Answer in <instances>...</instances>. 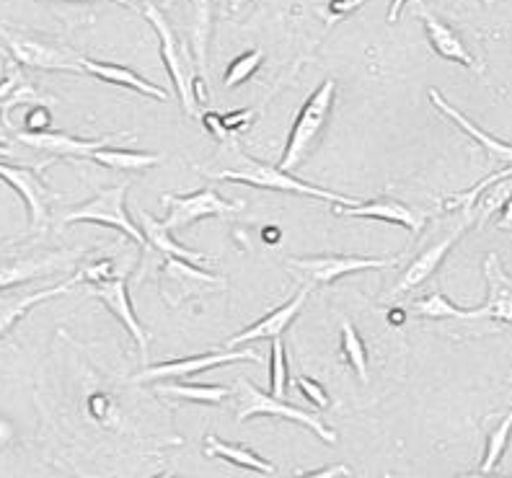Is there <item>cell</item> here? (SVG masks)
I'll use <instances>...</instances> for the list:
<instances>
[{
  "instance_id": "9a60e30c",
  "label": "cell",
  "mask_w": 512,
  "mask_h": 478,
  "mask_svg": "<svg viewBox=\"0 0 512 478\" xmlns=\"http://www.w3.org/2000/svg\"><path fill=\"white\" fill-rule=\"evenodd\" d=\"M13 137L26 148L50 153L55 158H91L96 150L107 148L114 137H99V140H81V137L65 135V132H13Z\"/></svg>"
},
{
  "instance_id": "ffe728a7",
  "label": "cell",
  "mask_w": 512,
  "mask_h": 478,
  "mask_svg": "<svg viewBox=\"0 0 512 478\" xmlns=\"http://www.w3.org/2000/svg\"><path fill=\"white\" fill-rule=\"evenodd\" d=\"M427 96H430L432 106H435V109H438V112L443 114V117H448L450 122H453V125L461 127V130L466 132V135H469L471 140H476V143H479L481 148L487 150V156L492 158V161L502 163V166H505V168H512V143H505V140H497V137H492V135H489V132L481 130V127L476 125V122H471V119L466 117V114L458 112L456 106L448 104V101L443 99V94H440L438 88H430V91H427Z\"/></svg>"
},
{
  "instance_id": "f6af8a7d",
  "label": "cell",
  "mask_w": 512,
  "mask_h": 478,
  "mask_svg": "<svg viewBox=\"0 0 512 478\" xmlns=\"http://www.w3.org/2000/svg\"><path fill=\"white\" fill-rule=\"evenodd\" d=\"M0 57H8V52L3 50V47H0Z\"/></svg>"
},
{
  "instance_id": "60d3db41",
  "label": "cell",
  "mask_w": 512,
  "mask_h": 478,
  "mask_svg": "<svg viewBox=\"0 0 512 478\" xmlns=\"http://www.w3.org/2000/svg\"><path fill=\"white\" fill-rule=\"evenodd\" d=\"M153 478H176L174 473H169V471H163V473H158V476H153Z\"/></svg>"
},
{
  "instance_id": "4dcf8cb0",
  "label": "cell",
  "mask_w": 512,
  "mask_h": 478,
  "mask_svg": "<svg viewBox=\"0 0 512 478\" xmlns=\"http://www.w3.org/2000/svg\"><path fill=\"white\" fill-rule=\"evenodd\" d=\"M269 393L275 398H285L288 393V357L282 339H272V354H269Z\"/></svg>"
},
{
  "instance_id": "8fae6325",
  "label": "cell",
  "mask_w": 512,
  "mask_h": 478,
  "mask_svg": "<svg viewBox=\"0 0 512 478\" xmlns=\"http://www.w3.org/2000/svg\"><path fill=\"white\" fill-rule=\"evenodd\" d=\"M399 259H368V256H303V259H295L290 256L288 267L298 269L311 280V285H329V282L339 280V277H347V274L355 272H368V269H383L396 264Z\"/></svg>"
},
{
  "instance_id": "7a4b0ae2",
  "label": "cell",
  "mask_w": 512,
  "mask_h": 478,
  "mask_svg": "<svg viewBox=\"0 0 512 478\" xmlns=\"http://www.w3.org/2000/svg\"><path fill=\"white\" fill-rule=\"evenodd\" d=\"M337 99V81L334 78H326L303 106H300L298 117H295L293 127H290L288 145H285V153L280 158V166L285 174L295 171L300 163L311 156L313 145L319 143L321 132H324L326 122H329L331 106Z\"/></svg>"
},
{
  "instance_id": "5b68a950",
  "label": "cell",
  "mask_w": 512,
  "mask_h": 478,
  "mask_svg": "<svg viewBox=\"0 0 512 478\" xmlns=\"http://www.w3.org/2000/svg\"><path fill=\"white\" fill-rule=\"evenodd\" d=\"M75 261H78V251L47 249V246H26V249L6 246L0 249V292L39 280L44 274L63 272L73 267Z\"/></svg>"
},
{
  "instance_id": "52a82bcc",
  "label": "cell",
  "mask_w": 512,
  "mask_h": 478,
  "mask_svg": "<svg viewBox=\"0 0 512 478\" xmlns=\"http://www.w3.org/2000/svg\"><path fill=\"white\" fill-rule=\"evenodd\" d=\"M161 202L169 207V218L163 220L166 230H182L205 218H231L244 210V202H228L215 189H200L192 194H163Z\"/></svg>"
},
{
  "instance_id": "30bf717a",
  "label": "cell",
  "mask_w": 512,
  "mask_h": 478,
  "mask_svg": "<svg viewBox=\"0 0 512 478\" xmlns=\"http://www.w3.org/2000/svg\"><path fill=\"white\" fill-rule=\"evenodd\" d=\"M259 354L254 349H220V352L197 354V357H182V360H166L158 365L145 367L143 373L132 378V383H148V380H169V378H192L205 370H213L231 362H256Z\"/></svg>"
},
{
  "instance_id": "cb8c5ba5",
  "label": "cell",
  "mask_w": 512,
  "mask_h": 478,
  "mask_svg": "<svg viewBox=\"0 0 512 478\" xmlns=\"http://www.w3.org/2000/svg\"><path fill=\"white\" fill-rule=\"evenodd\" d=\"M205 455L207 458H220L225 463H233L238 468H246V471L264 473V476H272L277 471L275 463L264 460L262 455H256L254 450L244 445H233V442H223L220 437L207 435L205 437Z\"/></svg>"
},
{
  "instance_id": "603a6c76",
  "label": "cell",
  "mask_w": 512,
  "mask_h": 478,
  "mask_svg": "<svg viewBox=\"0 0 512 478\" xmlns=\"http://www.w3.org/2000/svg\"><path fill=\"white\" fill-rule=\"evenodd\" d=\"M213 6L215 0H189V37H192V57L197 73L207 75V50L213 37Z\"/></svg>"
},
{
  "instance_id": "4fadbf2b",
  "label": "cell",
  "mask_w": 512,
  "mask_h": 478,
  "mask_svg": "<svg viewBox=\"0 0 512 478\" xmlns=\"http://www.w3.org/2000/svg\"><path fill=\"white\" fill-rule=\"evenodd\" d=\"M91 292V298L101 300V303L107 305L109 311L114 313V318H119V323L130 331V336L138 344L140 354H143V360L148 357V344H150V334L145 331L143 323L138 321L135 316V308L130 303V292H127V282L125 277H117V280H107V282H96V285L88 287Z\"/></svg>"
},
{
  "instance_id": "bcb514c9",
  "label": "cell",
  "mask_w": 512,
  "mask_h": 478,
  "mask_svg": "<svg viewBox=\"0 0 512 478\" xmlns=\"http://www.w3.org/2000/svg\"><path fill=\"white\" fill-rule=\"evenodd\" d=\"M114 3H125V0H114Z\"/></svg>"
},
{
  "instance_id": "44dd1931",
  "label": "cell",
  "mask_w": 512,
  "mask_h": 478,
  "mask_svg": "<svg viewBox=\"0 0 512 478\" xmlns=\"http://www.w3.org/2000/svg\"><path fill=\"white\" fill-rule=\"evenodd\" d=\"M81 68H83V73L94 75V78H99V81L109 83V86L130 88V91H138V94L150 96V99L169 101V94H166V91H163L161 86L145 81L143 75H138V73H135V70L125 68V65L101 63V60H91V57H83Z\"/></svg>"
},
{
  "instance_id": "ba28073f",
  "label": "cell",
  "mask_w": 512,
  "mask_h": 478,
  "mask_svg": "<svg viewBox=\"0 0 512 478\" xmlns=\"http://www.w3.org/2000/svg\"><path fill=\"white\" fill-rule=\"evenodd\" d=\"M125 192L127 184H117L112 189H104V192L96 194L91 202L75 207V210L65 212L63 223H96V225H109V228L122 230L125 236H130L132 241L145 246V238L140 233V228L130 220L125 210Z\"/></svg>"
},
{
  "instance_id": "8d00e7d4",
  "label": "cell",
  "mask_w": 512,
  "mask_h": 478,
  "mask_svg": "<svg viewBox=\"0 0 512 478\" xmlns=\"http://www.w3.org/2000/svg\"><path fill=\"white\" fill-rule=\"evenodd\" d=\"M406 3H409V0H394V3H391V8H388V24H396V19H399V13L404 11Z\"/></svg>"
},
{
  "instance_id": "2e32d148",
  "label": "cell",
  "mask_w": 512,
  "mask_h": 478,
  "mask_svg": "<svg viewBox=\"0 0 512 478\" xmlns=\"http://www.w3.org/2000/svg\"><path fill=\"white\" fill-rule=\"evenodd\" d=\"M334 215H347V218H365V220H383V223L404 225L412 236H419L422 228L427 225L425 212L414 210V207L396 202V199H373V202H357L352 207H334Z\"/></svg>"
},
{
  "instance_id": "9c48e42d",
  "label": "cell",
  "mask_w": 512,
  "mask_h": 478,
  "mask_svg": "<svg viewBox=\"0 0 512 478\" xmlns=\"http://www.w3.org/2000/svg\"><path fill=\"white\" fill-rule=\"evenodd\" d=\"M469 228H474V215H471L469 210H461L458 212L456 225H453L448 233H443L438 241H432L425 251H419L417 259L404 269V274L399 277V282H396V287L391 290V295H404V292L414 290V287H419L422 282L430 280L432 274H435V269H438L440 264H443L445 256H448V251L456 246L458 238H461Z\"/></svg>"
},
{
  "instance_id": "7402d4cb",
  "label": "cell",
  "mask_w": 512,
  "mask_h": 478,
  "mask_svg": "<svg viewBox=\"0 0 512 478\" xmlns=\"http://www.w3.org/2000/svg\"><path fill=\"white\" fill-rule=\"evenodd\" d=\"M138 215H140V233H143L145 238V246L161 251V254L169 256V259L187 261V264H205L207 261L205 254L187 249V246H182V243H176L174 238H171V230L163 228V223H158L153 215H148V212L143 210H140Z\"/></svg>"
},
{
  "instance_id": "4316f807",
  "label": "cell",
  "mask_w": 512,
  "mask_h": 478,
  "mask_svg": "<svg viewBox=\"0 0 512 478\" xmlns=\"http://www.w3.org/2000/svg\"><path fill=\"white\" fill-rule=\"evenodd\" d=\"M158 396L182 398V401H194V404H223L231 396V388L225 385H187V383H163L156 388Z\"/></svg>"
},
{
  "instance_id": "5bb4252c",
  "label": "cell",
  "mask_w": 512,
  "mask_h": 478,
  "mask_svg": "<svg viewBox=\"0 0 512 478\" xmlns=\"http://www.w3.org/2000/svg\"><path fill=\"white\" fill-rule=\"evenodd\" d=\"M417 16L422 19L427 42H430V47L435 50V55H440L443 60H450V63H458L463 65V68L481 73V65L476 63V57L471 55L469 47L463 44V39L458 37L456 29L445 24L443 19H438V16H435V13L422 3V0L417 3Z\"/></svg>"
},
{
  "instance_id": "3957f363",
  "label": "cell",
  "mask_w": 512,
  "mask_h": 478,
  "mask_svg": "<svg viewBox=\"0 0 512 478\" xmlns=\"http://www.w3.org/2000/svg\"><path fill=\"white\" fill-rule=\"evenodd\" d=\"M0 39L6 42L8 57L21 68L50 70V73H83V57L57 39L19 32V29H8V26H0Z\"/></svg>"
},
{
  "instance_id": "e575fe53",
  "label": "cell",
  "mask_w": 512,
  "mask_h": 478,
  "mask_svg": "<svg viewBox=\"0 0 512 478\" xmlns=\"http://www.w3.org/2000/svg\"><path fill=\"white\" fill-rule=\"evenodd\" d=\"M21 83V73L16 68L11 70V73L6 75V78H3V81H0V106H3V101L8 99V96H11V91L16 86H19Z\"/></svg>"
},
{
  "instance_id": "6da1fadb",
  "label": "cell",
  "mask_w": 512,
  "mask_h": 478,
  "mask_svg": "<svg viewBox=\"0 0 512 478\" xmlns=\"http://www.w3.org/2000/svg\"><path fill=\"white\" fill-rule=\"evenodd\" d=\"M228 158L231 163H225V166H210L202 168L205 176L210 179H220V181H238V184H249V187L256 189H272V192H290V194H300V197H313V199H324L329 205H342V207H352L357 205V199L347 197V194H334L326 192V189L313 187V184H306V181L295 179L293 174H285L282 168L269 166V163L254 161L244 153V150L238 148V145H231L228 148Z\"/></svg>"
},
{
  "instance_id": "ab89813d",
  "label": "cell",
  "mask_w": 512,
  "mask_h": 478,
  "mask_svg": "<svg viewBox=\"0 0 512 478\" xmlns=\"http://www.w3.org/2000/svg\"><path fill=\"white\" fill-rule=\"evenodd\" d=\"M8 156H11V148H8V145L0 143V158H8Z\"/></svg>"
},
{
  "instance_id": "f35d334b",
  "label": "cell",
  "mask_w": 512,
  "mask_h": 478,
  "mask_svg": "<svg viewBox=\"0 0 512 478\" xmlns=\"http://www.w3.org/2000/svg\"><path fill=\"white\" fill-rule=\"evenodd\" d=\"M388 321L394 323V326H396V323H404V313H401V311H391V313H388Z\"/></svg>"
},
{
  "instance_id": "484cf974",
  "label": "cell",
  "mask_w": 512,
  "mask_h": 478,
  "mask_svg": "<svg viewBox=\"0 0 512 478\" xmlns=\"http://www.w3.org/2000/svg\"><path fill=\"white\" fill-rule=\"evenodd\" d=\"M96 163L112 168V171H145V168L156 166L163 158L158 153H140V150H119V148H101L94 156Z\"/></svg>"
},
{
  "instance_id": "83f0119b",
  "label": "cell",
  "mask_w": 512,
  "mask_h": 478,
  "mask_svg": "<svg viewBox=\"0 0 512 478\" xmlns=\"http://www.w3.org/2000/svg\"><path fill=\"white\" fill-rule=\"evenodd\" d=\"M339 349H342L344 360L350 362L352 367H355V373L360 375V380L363 383H368L370 373H368V349H365V342L363 336L357 334V329L352 326L347 318H342L339 321Z\"/></svg>"
},
{
  "instance_id": "8992f818",
  "label": "cell",
  "mask_w": 512,
  "mask_h": 478,
  "mask_svg": "<svg viewBox=\"0 0 512 478\" xmlns=\"http://www.w3.org/2000/svg\"><path fill=\"white\" fill-rule=\"evenodd\" d=\"M236 406H238L236 409L238 422H246V419H251V416H280V419L303 424L306 429L316 432L326 445H334V442H337V432H331V429L321 422L319 416L288 404L285 398H275L272 393L259 391V388L251 385L246 378L238 380L236 385Z\"/></svg>"
},
{
  "instance_id": "ac0fdd59",
  "label": "cell",
  "mask_w": 512,
  "mask_h": 478,
  "mask_svg": "<svg viewBox=\"0 0 512 478\" xmlns=\"http://www.w3.org/2000/svg\"><path fill=\"white\" fill-rule=\"evenodd\" d=\"M81 280V274H75V277H70L68 282H60V285L42 287V290L34 292H8V295H0V339H3L26 313L32 311L34 305L57 298V295H65V292L73 290Z\"/></svg>"
},
{
  "instance_id": "b9f144b4",
  "label": "cell",
  "mask_w": 512,
  "mask_h": 478,
  "mask_svg": "<svg viewBox=\"0 0 512 478\" xmlns=\"http://www.w3.org/2000/svg\"><path fill=\"white\" fill-rule=\"evenodd\" d=\"M244 3H251V0H233V8H241Z\"/></svg>"
},
{
  "instance_id": "d590c367",
  "label": "cell",
  "mask_w": 512,
  "mask_h": 478,
  "mask_svg": "<svg viewBox=\"0 0 512 478\" xmlns=\"http://www.w3.org/2000/svg\"><path fill=\"white\" fill-rule=\"evenodd\" d=\"M497 228H500V230H512V197L507 199L505 207H502V218L497 220Z\"/></svg>"
},
{
  "instance_id": "f1b7e54d",
  "label": "cell",
  "mask_w": 512,
  "mask_h": 478,
  "mask_svg": "<svg viewBox=\"0 0 512 478\" xmlns=\"http://www.w3.org/2000/svg\"><path fill=\"white\" fill-rule=\"evenodd\" d=\"M510 440H512V409L502 416L500 424H497V427L487 435V447H484V458H481L479 473L497 471L500 460L505 458L507 447H510Z\"/></svg>"
},
{
  "instance_id": "1f68e13d",
  "label": "cell",
  "mask_w": 512,
  "mask_h": 478,
  "mask_svg": "<svg viewBox=\"0 0 512 478\" xmlns=\"http://www.w3.org/2000/svg\"><path fill=\"white\" fill-rule=\"evenodd\" d=\"M295 385H298L300 393H303V396H306L311 404H316L319 409H329L331 401H329V393L324 391V385L316 383V380H311V378H306V375H300V378L295 380Z\"/></svg>"
},
{
  "instance_id": "e0dca14e",
  "label": "cell",
  "mask_w": 512,
  "mask_h": 478,
  "mask_svg": "<svg viewBox=\"0 0 512 478\" xmlns=\"http://www.w3.org/2000/svg\"><path fill=\"white\" fill-rule=\"evenodd\" d=\"M308 295H311V285H303L300 287L298 295H295V298H290L285 305H280L277 311L267 313V316L259 318L256 323H251L249 329H244L241 334L231 336V339H228V344H225V349H238L241 344L256 342V339H280L282 331L288 329L290 323L295 321V316L300 313V308L306 305Z\"/></svg>"
},
{
  "instance_id": "7c38bea8",
  "label": "cell",
  "mask_w": 512,
  "mask_h": 478,
  "mask_svg": "<svg viewBox=\"0 0 512 478\" xmlns=\"http://www.w3.org/2000/svg\"><path fill=\"white\" fill-rule=\"evenodd\" d=\"M0 179L6 181L8 187H13L24 199L26 210H29V230L39 233L50 223V199L52 192L44 187V181L34 168L13 166V163L0 161Z\"/></svg>"
},
{
  "instance_id": "d4e9b609",
  "label": "cell",
  "mask_w": 512,
  "mask_h": 478,
  "mask_svg": "<svg viewBox=\"0 0 512 478\" xmlns=\"http://www.w3.org/2000/svg\"><path fill=\"white\" fill-rule=\"evenodd\" d=\"M412 311L422 318H430V321H448V318H453V321H484L481 308H458L440 290L412 303Z\"/></svg>"
},
{
  "instance_id": "d6986e66",
  "label": "cell",
  "mask_w": 512,
  "mask_h": 478,
  "mask_svg": "<svg viewBox=\"0 0 512 478\" xmlns=\"http://www.w3.org/2000/svg\"><path fill=\"white\" fill-rule=\"evenodd\" d=\"M484 280H487V303L481 305L484 318L489 321L512 323V277L497 254L484 259Z\"/></svg>"
},
{
  "instance_id": "836d02e7",
  "label": "cell",
  "mask_w": 512,
  "mask_h": 478,
  "mask_svg": "<svg viewBox=\"0 0 512 478\" xmlns=\"http://www.w3.org/2000/svg\"><path fill=\"white\" fill-rule=\"evenodd\" d=\"M344 476H352L350 466H326V468H319V471H308V473H300V476L295 478H344Z\"/></svg>"
},
{
  "instance_id": "d6a6232c",
  "label": "cell",
  "mask_w": 512,
  "mask_h": 478,
  "mask_svg": "<svg viewBox=\"0 0 512 478\" xmlns=\"http://www.w3.org/2000/svg\"><path fill=\"white\" fill-rule=\"evenodd\" d=\"M50 130V109H44V106H37L29 112L26 117V132H44Z\"/></svg>"
},
{
  "instance_id": "f546056e",
  "label": "cell",
  "mask_w": 512,
  "mask_h": 478,
  "mask_svg": "<svg viewBox=\"0 0 512 478\" xmlns=\"http://www.w3.org/2000/svg\"><path fill=\"white\" fill-rule=\"evenodd\" d=\"M262 63H264V50H259V47H256V50L244 52V55H238L236 60L228 65V70H225V78H223L225 88H236L244 81H249L251 75L262 68Z\"/></svg>"
},
{
  "instance_id": "277c9868",
  "label": "cell",
  "mask_w": 512,
  "mask_h": 478,
  "mask_svg": "<svg viewBox=\"0 0 512 478\" xmlns=\"http://www.w3.org/2000/svg\"><path fill=\"white\" fill-rule=\"evenodd\" d=\"M143 16L148 19V24L156 29L158 42H161V57L163 65L169 70L171 81H174L176 96L182 101L187 117L197 114V99H194V86H197V63H194L192 50L187 44L179 42L174 26L161 13V8L145 6Z\"/></svg>"
},
{
  "instance_id": "74e56055",
  "label": "cell",
  "mask_w": 512,
  "mask_h": 478,
  "mask_svg": "<svg viewBox=\"0 0 512 478\" xmlns=\"http://www.w3.org/2000/svg\"><path fill=\"white\" fill-rule=\"evenodd\" d=\"M456 478H512V476H497V473H463V476H456Z\"/></svg>"
},
{
  "instance_id": "ee69618b",
  "label": "cell",
  "mask_w": 512,
  "mask_h": 478,
  "mask_svg": "<svg viewBox=\"0 0 512 478\" xmlns=\"http://www.w3.org/2000/svg\"><path fill=\"white\" fill-rule=\"evenodd\" d=\"M381 478H396V476H394V473H383Z\"/></svg>"
},
{
  "instance_id": "7bdbcfd3",
  "label": "cell",
  "mask_w": 512,
  "mask_h": 478,
  "mask_svg": "<svg viewBox=\"0 0 512 478\" xmlns=\"http://www.w3.org/2000/svg\"><path fill=\"white\" fill-rule=\"evenodd\" d=\"M481 3H484V6H492L494 0H481Z\"/></svg>"
}]
</instances>
